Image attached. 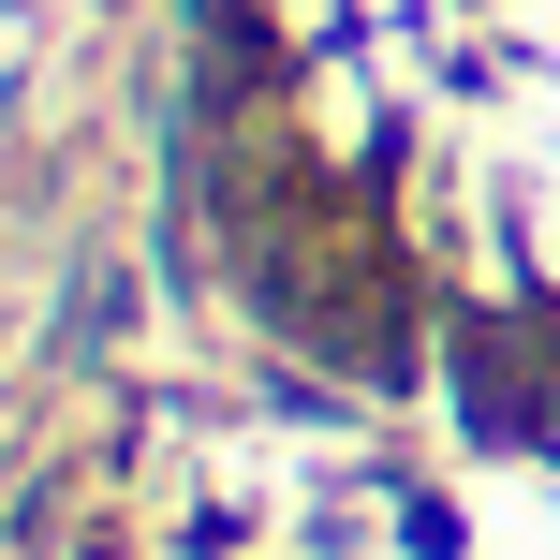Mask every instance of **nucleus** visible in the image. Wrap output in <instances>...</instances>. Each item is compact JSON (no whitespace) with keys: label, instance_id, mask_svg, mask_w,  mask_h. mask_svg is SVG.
<instances>
[{"label":"nucleus","instance_id":"1","mask_svg":"<svg viewBox=\"0 0 560 560\" xmlns=\"http://www.w3.org/2000/svg\"><path fill=\"white\" fill-rule=\"evenodd\" d=\"M89 560H118V546H89Z\"/></svg>","mask_w":560,"mask_h":560}]
</instances>
